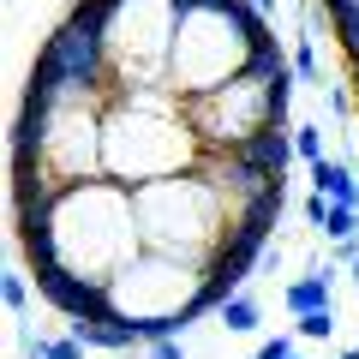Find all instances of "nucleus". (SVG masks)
Instances as JSON below:
<instances>
[{
    "label": "nucleus",
    "instance_id": "nucleus-6",
    "mask_svg": "<svg viewBox=\"0 0 359 359\" xmlns=\"http://www.w3.org/2000/svg\"><path fill=\"white\" fill-rule=\"evenodd\" d=\"M294 54H282L276 42H264L257 48V60L245 66L240 78H228L222 90H210V96H192V126L204 132L210 156H228L240 150V144H252L257 132L269 126H287V108H294Z\"/></svg>",
    "mask_w": 359,
    "mask_h": 359
},
{
    "label": "nucleus",
    "instance_id": "nucleus-19",
    "mask_svg": "<svg viewBox=\"0 0 359 359\" xmlns=\"http://www.w3.org/2000/svg\"><path fill=\"white\" fill-rule=\"evenodd\" d=\"M18 347H25V359H60V347H54V341H42V335H18Z\"/></svg>",
    "mask_w": 359,
    "mask_h": 359
},
{
    "label": "nucleus",
    "instance_id": "nucleus-14",
    "mask_svg": "<svg viewBox=\"0 0 359 359\" xmlns=\"http://www.w3.org/2000/svg\"><path fill=\"white\" fill-rule=\"evenodd\" d=\"M216 318H222V330H228V335H252L257 323H264V311H257V299L240 287L233 299H222V311H216Z\"/></svg>",
    "mask_w": 359,
    "mask_h": 359
},
{
    "label": "nucleus",
    "instance_id": "nucleus-7",
    "mask_svg": "<svg viewBox=\"0 0 359 359\" xmlns=\"http://www.w3.org/2000/svg\"><path fill=\"white\" fill-rule=\"evenodd\" d=\"M96 13L114 60V90L126 84H168V54L180 30V0H78Z\"/></svg>",
    "mask_w": 359,
    "mask_h": 359
},
{
    "label": "nucleus",
    "instance_id": "nucleus-22",
    "mask_svg": "<svg viewBox=\"0 0 359 359\" xmlns=\"http://www.w3.org/2000/svg\"><path fill=\"white\" fill-rule=\"evenodd\" d=\"M323 210H330V198L311 192V198H306V222H311V228H323Z\"/></svg>",
    "mask_w": 359,
    "mask_h": 359
},
{
    "label": "nucleus",
    "instance_id": "nucleus-5",
    "mask_svg": "<svg viewBox=\"0 0 359 359\" xmlns=\"http://www.w3.org/2000/svg\"><path fill=\"white\" fill-rule=\"evenodd\" d=\"M132 204H138V233H144L150 252L216 264L222 245H228V233H233V210H228V198H222V186H216L210 168L132 186Z\"/></svg>",
    "mask_w": 359,
    "mask_h": 359
},
{
    "label": "nucleus",
    "instance_id": "nucleus-3",
    "mask_svg": "<svg viewBox=\"0 0 359 359\" xmlns=\"http://www.w3.org/2000/svg\"><path fill=\"white\" fill-rule=\"evenodd\" d=\"M222 299H233V287L222 282L210 264H192V257L174 252H150L144 245L120 276H108L102 287V318L132 323L138 341H162V335H180L186 323L222 311Z\"/></svg>",
    "mask_w": 359,
    "mask_h": 359
},
{
    "label": "nucleus",
    "instance_id": "nucleus-8",
    "mask_svg": "<svg viewBox=\"0 0 359 359\" xmlns=\"http://www.w3.org/2000/svg\"><path fill=\"white\" fill-rule=\"evenodd\" d=\"M30 72L66 78V84H90V90H114V60H108V42H102L96 13H84V6L72 0V13L42 36L36 66H30Z\"/></svg>",
    "mask_w": 359,
    "mask_h": 359
},
{
    "label": "nucleus",
    "instance_id": "nucleus-17",
    "mask_svg": "<svg viewBox=\"0 0 359 359\" xmlns=\"http://www.w3.org/2000/svg\"><path fill=\"white\" fill-rule=\"evenodd\" d=\"M0 294H6V311H13V318H25V306H30V276H25V269H6Z\"/></svg>",
    "mask_w": 359,
    "mask_h": 359
},
{
    "label": "nucleus",
    "instance_id": "nucleus-21",
    "mask_svg": "<svg viewBox=\"0 0 359 359\" xmlns=\"http://www.w3.org/2000/svg\"><path fill=\"white\" fill-rule=\"evenodd\" d=\"M144 353L150 359H186V341H180V335H162V341H150Z\"/></svg>",
    "mask_w": 359,
    "mask_h": 359
},
{
    "label": "nucleus",
    "instance_id": "nucleus-25",
    "mask_svg": "<svg viewBox=\"0 0 359 359\" xmlns=\"http://www.w3.org/2000/svg\"><path fill=\"white\" fill-rule=\"evenodd\" d=\"M341 359H359V347H347V353H341Z\"/></svg>",
    "mask_w": 359,
    "mask_h": 359
},
{
    "label": "nucleus",
    "instance_id": "nucleus-4",
    "mask_svg": "<svg viewBox=\"0 0 359 359\" xmlns=\"http://www.w3.org/2000/svg\"><path fill=\"white\" fill-rule=\"evenodd\" d=\"M269 36V18L252 0H180V30H174V54H168V84L192 102L210 96L228 78H240L257 60V48Z\"/></svg>",
    "mask_w": 359,
    "mask_h": 359
},
{
    "label": "nucleus",
    "instance_id": "nucleus-24",
    "mask_svg": "<svg viewBox=\"0 0 359 359\" xmlns=\"http://www.w3.org/2000/svg\"><path fill=\"white\" fill-rule=\"evenodd\" d=\"M347 269H353V287H359V257H353V264H347Z\"/></svg>",
    "mask_w": 359,
    "mask_h": 359
},
{
    "label": "nucleus",
    "instance_id": "nucleus-20",
    "mask_svg": "<svg viewBox=\"0 0 359 359\" xmlns=\"http://www.w3.org/2000/svg\"><path fill=\"white\" fill-rule=\"evenodd\" d=\"M252 359H294V335H269V341L257 347Z\"/></svg>",
    "mask_w": 359,
    "mask_h": 359
},
{
    "label": "nucleus",
    "instance_id": "nucleus-9",
    "mask_svg": "<svg viewBox=\"0 0 359 359\" xmlns=\"http://www.w3.org/2000/svg\"><path fill=\"white\" fill-rule=\"evenodd\" d=\"M36 294L60 318H102V282H84V276H66V269H36Z\"/></svg>",
    "mask_w": 359,
    "mask_h": 359
},
{
    "label": "nucleus",
    "instance_id": "nucleus-23",
    "mask_svg": "<svg viewBox=\"0 0 359 359\" xmlns=\"http://www.w3.org/2000/svg\"><path fill=\"white\" fill-rule=\"evenodd\" d=\"M252 6H257V13H264V18H276V0H252Z\"/></svg>",
    "mask_w": 359,
    "mask_h": 359
},
{
    "label": "nucleus",
    "instance_id": "nucleus-2",
    "mask_svg": "<svg viewBox=\"0 0 359 359\" xmlns=\"http://www.w3.org/2000/svg\"><path fill=\"white\" fill-rule=\"evenodd\" d=\"M210 162L204 132L192 126V108L174 84H126L102 114V174L120 186L174 180Z\"/></svg>",
    "mask_w": 359,
    "mask_h": 359
},
{
    "label": "nucleus",
    "instance_id": "nucleus-13",
    "mask_svg": "<svg viewBox=\"0 0 359 359\" xmlns=\"http://www.w3.org/2000/svg\"><path fill=\"white\" fill-rule=\"evenodd\" d=\"M311 192L335 198V204H359V168H347L341 156H323L311 162Z\"/></svg>",
    "mask_w": 359,
    "mask_h": 359
},
{
    "label": "nucleus",
    "instance_id": "nucleus-16",
    "mask_svg": "<svg viewBox=\"0 0 359 359\" xmlns=\"http://www.w3.org/2000/svg\"><path fill=\"white\" fill-rule=\"evenodd\" d=\"M294 335H306V341H330L335 335V311H306V318H294Z\"/></svg>",
    "mask_w": 359,
    "mask_h": 359
},
{
    "label": "nucleus",
    "instance_id": "nucleus-26",
    "mask_svg": "<svg viewBox=\"0 0 359 359\" xmlns=\"http://www.w3.org/2000/svg\"><path fill=\"white\" fill-rule=\"evenodd\" d=\"M294 359H299V353H294Z\"/></svg>",
    "mask_w": 359,
    "mask_h": 359
},
{
    "label": "nucleus",
    "instance_id": "nucleus-18",
    "mask_svg": "<svg viewBox=\"0 0 359 359\" xmlns=\"http://www.w3.org/2000/svg\"><path fill=\"white\" fill-rule=\"evenodd\" d=\"M294 150H299V162H323V126H294Z\"/></svg>",
    "mask_w": 359,
    "mask_h": 359
},
{
    "label": "nucleus",
    "instance_id": "nucleus-10",
    "mask_svg": "<svg viewBox=\"0 0 359 359\" xmlns=\"http://www.w3.org/2000/svg\"><path fill=\"white\" fill-rule=\"evenodd\" d=\"M240 156H245V162H257V168H269V174H287V168L299 162V150H294V126H269V132H257L252 144H240Z\"/></svg>",
    "mask_w": 359,
    "mask_h": 359
},
{
    "label": "nucleus",
    "instance_id": "nucleus-15",
    "mask_svg": "<svg viewBox=\"0 0 359 359\" xmlns=\"http://www.w3.org/2000/svg\"><path fill=\"white\" fill-rule=\"evenodd\" d=\"M294 72H299V84L323 90V60H318V36H299V42H294Z\"/></svg>",
    "mask_w": 359,
    "mask_h": 359
},
{
    "label": "nucleus",
    "instance_id": "nucleus-12",
    "mask_svg": "<svg viewBox=\"0 0 359 359\" xmlns=\"http://www.w3.org/2000/svg\"><path fill=\"white\" fill-rule=\"evenodd\" d=\"M330 294H335V264H323V269H306L299 282H287L282 306L294 311V318H306V311H323V306H330Z\"/></svg>",
    "mask_w": 359,
    "mask_h": 359
},
{
    "label": "nucleus",
    "instance_id": "nucleus-1",
    "mask_svg": "<svg viewBox=\"0 0 359 359\" xmlns=\"http://www.w3.org/2000/svg\"><path fill=\"white\" fill-rule=\"evenodd\" d=\"M13 240L30 269H66V276H84L102 287L144 252L132 186L108 174L60 186L48 210H36V216H13Z\"/></svg>",
    "mask_w": 359,
    "mask_h": 359
},
{
    "label": "nucleus",
    "instance_id": "nucleus-11",
    "mask_svg": "<svg viewBox=\"0 0 359 359\" xmlns=\"http://www.w3.org/2000/svg\"><path fill=\"white\" fill-rule=\"evenodd\" d=\"M66 330L78 335L84 347H102V353H126V347H144L132 323H114V318H66Z\"/></svg>",
    "mask_w": 359,
    "mask_h": 359
}]
</instances>
